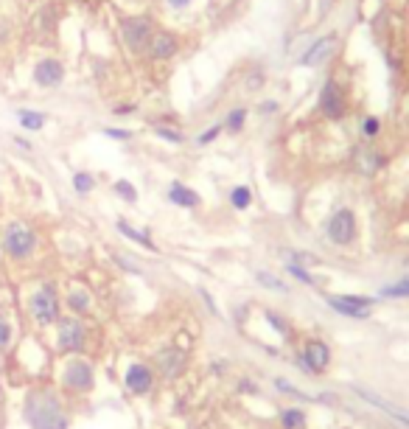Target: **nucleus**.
I'll return each instance as SVG.
<instances>
[{
  "mask_svg": "<svg viewBox=\"0 0 409 429\" xmlns=\"http://www.w3.org/2000/svg\"><path fill=\"white\" fill-rule=\"evenodd\" d=\"M23 418L31 429H67L62 401L51 390H31L23 404Z\"/></svg>",
  "mask_w": 409,
  "mask_h": 429,
  "instance_id": "nucleus-1",
  "label": "nucleus"
},
{
  "mask_svg": "<svg viewBox=\"0 0 409 429\" xmlns=\"http://www.w3.org/2000/svg\"><path fill=\"white\" fill-rule=\"evenodd\" d=\"M36 247H39V239L28 222H23V219L6 222L3 236H0V250H3L6 259H12L14 264H23V261L34 259Z\"/></svg>",
  "mask_w": 409,
  "mask_h": 429,
  "instance_id": "nucleus-2",
  "label": "nucleus"
},
{
  "mask_svg": "<svg viewBox=\"0 0 409 429\" xmlns=\"http://www.w3.org/2000/svg\"><path fill=\"white\" fill-rule=\"evenodd\" d=\"M28 315L36 326H54L59 320V295L54 283H43L28 295Z\"/></svg>",
  "mask_w": 409,
  "mask_h": 429,
  "instance_id": "nucleus-3",
  "label": "nucleus"
},
{
  "mask_svg": "<svg viewBox=\"0 0 409 429\" xmlns=\"http://www.w3.org/2000/svg\"><path fill=\"white\" fill-rule=\"evenodd\" d=\"M85 339H87V328L81 326V320L76 317H59L56 320V346L65 354H76L85 348Z\"/></svg>",
  "mask_w": 409,
  "mask_h": 429,
  "instance_id": "nucleus-4",
  "label": "nucleus"
},
{
  "mask_svg": "<svg viewBox=\"0 0 409 429\" xmlns=\"http://www.w3.org/2000/svg\"><path fill=\"white\" fill-rule=\"evenodd\" d=\"M62 384L76 393H87L93 390V384H96V373H93V365L85 362V359H70L62 370Z\"/></svg>",
  "mask_w": 409,
  "mask_h": 429,
  "instance_id": "nucleus-5",
  "label": "nucleus"
},
{
  "mask_svg": "<svg viewBox=\"0 0 409 429\" xmlns=\"http://www.w3.org/2000/svg\"><path fill=\"white\" fill-rule=\"evenodd\" d=\"M151 20L149 17H127V20H120V34H124L127 39V46L135 51V54H143L146 46H149V39H151Z\"/></svg>",
  "mask_w": 409,
  "mask_h": 429,
  "instance_id": "nucleus-6",
  "label": "nucleus"
},
{
  "mask_svg": "<svg viewBox=\"0 0 409 429\" xmlns=\"http://www.w3.org/2000/svg\"><path fill=\"white\" fill-rule=\"evenodd\" d=\"M31 79H34V84H39V88H59L65 81V65L54 57H45L34 65Z\"/></svg>",
  "mask_w": 409,
  "mask_h": 429,
  "instance_id": "nucleus-7",
  "label": "nucleus"
},
{
  "mask_svg": "<svg viewBox=\"0 0 409 429\" xmlns=\"http://www.w3.org/2000/svg\"><path fill=\"white\" fill-rule=\"evenodd\" d=\"M353 236H356V217H353V210H348V208L337 210L334 217H331V222H328V239L334 244H350Z\"/></svg>",
  "mask_w": 409,
  "mask_h": 429,
  "instance_id": "nucleus-8",
  "label": "nucleus"
},
{
  "mask_svg": "<svg viewBox=\"0 0 409 429\" xmlns=\"http://www.w3.org/2000/svg\"><path fill=\"white\" fill-rule=\"evenodd\" d=\"M328 303L334 312L345 315V317H353V320H364L370 315V300L364 297H356V295H345V297H328Z\"/></svg>",
  "mask_w": 409,
  "mask_h": 429,
  "instance_id": "nucleus-9",
  "label": "nucleus"
},
{
  "mask_svg": "<svg viewBox=\"0 0 409 429\" xmlns=\"http://www.w3.org/2000/svg\"><path fill=\"white\" fill-rule=\"evenodd\" d=\"M300 362H303L308 370L319 373V370L328 368V362H331V351H328V346H325L322 339H308V342H306V348H303Z\"/></svg>",
  "mask_w": 409,
  "mask_h": 429,
  "instance_id": "nucleus-10",
  "label": "nucleus"
},
{
  "mask_svg": "<svg viewBox=\"0 0 409 429\" xmlns=\"http://www.w3.org/2000/svg\"><path fill=\"white\" fill-rule=\"evenodd\" d=\"M146 51H149L151 59H171L180 51V42H177V37L171 31H154Z\"/></svg>",
  "mask_w": 409,
  "mask_h": 429,
  "instance_id": "nucleus-11",
  "label": "nucleus"
},
{
  "mask_svg": "<svg viewBox=\"0 0 409 429\" xmlns=\"http://www.w3.org/2000/svg\"><path fill=\"white\" fill-rule=\"evenodd\" d=\"M319 110L328 115V118H339L345 112V93L337 81H328L319 93Z\"/></svg>",
  "mask_w": 409,
  "mask_h": 429,
  "instance_id": "nucleus-12",
  "label": "nucleus"
},
{
  "mask_svg": "<svg viewBox=\"0 0 409 429\" xmlns=\"http://www.w3.org/2000/svg\"><path fill=\"white\" fill-rule=\"evenodd\" d=\"M127 388L132 390V393H138V396H143V393H149L151 390V381H154V376H151V370L143 365V362H135V365H129V370H127Z\"/></svg>",
  "mask_w": 409,
  "mask_h": 429,
  "instance_id": "nucleus-13",
  "label": "nucleus"
},
{
  "mask_svg": "<svg viewBox=\"0 0 409 429\" xmlns=\"http://www.w3.org/2000/svg\"><path fill=\"white\" fill-rule=\"evenodd\" d=\"M353 390H356V396H359V399H364L367 404H373V407H379L381 412H387V415H390V418H395L398 423L409 426V415H406L403 410H398L395 404H390L387 399H381L379 393H373V390H364V388H353Z\"/></svg>",
  "mask_w": 409,
  "mask_h": 429,
  "instance_id": "nucleus-14",
  "label": "nucleus"
},
{
  "mask_svg": "<svg viewBox=\"0 0 409 429\" xmlns=\"http://www.w3.org/2000/svg\"><path fill=\"white\" fill-rule=\"evenodd\" d=\"M182 365H185V357L180 351H162L157 357V368H160V373L166 376V379H174L182 370Z\"/></svg>",
  "mask_w": 409,
  "mask_h": 429,
  "instance_id": "nucleus-15",
  "label": "nucleus"
},
{
  "mask_svg": "<svg viewBox=\"0 0 409 429\" xmlns=\"http://www.w3.org/2000/svg\"><path fill=\"white\" fill-rule=\"evenodd\" d=\"M17 121H20L23 130H28V132H39V130H43V126L48 123V115H45V112H39V110H28V107H23V110H17Z\"/></svg>",
  "mask_w": 409,
  "mask_h": 429,
  "instance_id": "nucleus-16",
  "label": "nucleus"
},
{
  "mask_svg": "<svg viewBox=\"0 0 409 429\" xmlns=\"http://www.w3.org/2000/svg\"><path fill=\"white\" fill-rule=\"evenodd\" d=\"M331 48H334V37L328 34V37H322V39H317L314 42V46L308 48V54L300 59L303 65H317L319 59H325V57H328L331 54Z\"/></svg>",
  "mask_w": 409,
  "mask_h": 429,
  "instance_id": "nucleus-17",
  "label": "nucleus"
},
{
  "mask_svg": "<svg viewBox=\"0 0 409 429\" xmlns=\"http://www.w3.org/2000/svg\"><path fill=\"white\" fill-rule=\"evenodd\" d=\"M169 199H171L174 205H180V208H196V205H199V194L191 191V188H185L182 183H174V186L169 188Z\"/></svg>",
  "mask_w": 409,
  "mask_h": 429,
  "instance_id": "nucleus-18",
  "label": "nucleus"
},
{
  "mask_svg": "<svg viewBox=\"0 0 409 429\" xmlns=\"http://www.w3.org/2000/svg\"><path fill=\"white\" fill-rule=\"evenodd\" d=\"M90 306H93V300H90L87 289H81V286L70 289V295H67V309H70V312H76V315H87Z\"/></svg>",
  "mask_w": 409,
  "mask_h": 429,
  "instance_id": "nucleus-19",
  "label": "nucleus"
},
{
  "mask_svg": "<svg viewBox=\"0 0 409 429\" xmlns=\"http://www.w3.org/2000/svg\"><path fill=\"white\" fill-rule=\"evenodd\" d=\"M118 230H120V233H124L127 239H132V241H138V244H143V247H149V250H157V247L151 244V239H149L146 233H140V230H135V228H132L129 222H124V219H120V222H118Z\"/></svg>",
  "mask_w": 409,
  "mask_h": 429,
  "instance_id": "nucleus-20",
  "label": "nucleus"
},
{
  "mask_svg": "<svg viewBox=\"0 0 409 429\" xmlns=\"http://www.w3.org/2000/svg\"><path fill=\"white\" fill-rule=\"evenodd\" d=\"M12 339H14V328H12L9 317L0 312V354H3V351L12 346Z\"/></svg>",
  "mask_w": 409,
  "mask_h": 429,
  "instance_id": "nucleus-21",
  "label": "nucleus"
},
{
  "mask_svg": "<svg viewBox=\"0 0 409 429\" xmlns=\"http://www.w3.org/2000/svg\"><path fill=\"white\" fill-rule=\"evenodd\" d=\"M93 186H96V180H93V174H87V171H76V174H73V188H76V194H90Z\"/></svg>",
  "mask_w": 409,
  "mask_h": 429,
  "instance_id": "nucleus-22",
  "label": "nucleus"
},
{
  "mask_svg": "<svg viewBox=\"0 0 409 429\" xmlns=\"http://www.w3.org/2000/svg\"><path fill=\"white\" fill-rule=\"evenodd\" d=\"M250 199H253V194H250L247 186H238V188L230 191V202H233V208H238V210L250 208Z\"/></svg>",
  "mask_w": 409,
  "mask_h": 429,
  "instance_id": "nucleus-23",
  "label": "nucleus"
},
{
  "mask_svg": "<svg viewBox=\"0 0 409 429\" xmlns=\"http://www.w3.org/2000/svg\"><path fill=\"white\" fill-rule=\"evenodd\" d=\"M280 421H283V426H286V429H300L306 418H303V412H300V410H283Z\"/></svg>",
  "mask_w": 409,
  "mask_h": 429,
  "instance_id": "nucleus-24",
  "label": "nucleus"
},
{
  "mask_svg": "<svg viewBox=\"0 0 409 429\" xmlns=\"http://www.w3.org/2000/svg\"><path fill=\"white\" fill-rule=\"evenodd\" d=\"M381 297H409V281H401L395 286L381 289Z\"/></svg>",
  "mask_w": 409,
  "mask_h": 429,
  "instance_id": "nucleus-25",
  "label": "nucleus"
},
{
  "mask_svg": "<svg viewBox=\"0 0 409 429\" xmlns=\"http://www.w3.org/2000/svg\"><path fill=\"white\" fill-rule=\"evenodd\" d=\"M244 118H247V110H235V112H230V115H227V130H230V132H238L241 126H244Z\"/></svg>",
  "mask_w": 409,
  "mask_h": 429,
  "instance_id": "nucleus-26",
  "label": "nucleus"
},
{
  "mask_svg": "<svg viewBox=\"0 0 409 429\" xmlns=\"http://www.w3.org/2000/svg\"><path fill=\"white\" fill-rule=\"evenodd\" d=\"M115 191H118L120 197H124L127 202H135V199H138V191H135V188H132L127 180H118V183H115Z\"/></svg>",
  "mask_w": 409,
  "mask_h": 429,
  "instance_id": "nucleus-27",
  "label": "nucleus"
},
{
  "mask_svg": "<svg viewBox=\"0 0 409 429\" xmlns=\"http://www.w3.org/2000/svg\"><path fill=\"white\" fill-rule=\"evenodd\" d=\"M289 272H292L295 278H300L303 283H314V278H311V275H308V272H306L300 264H289Z\"/></svg>",
  "mask_w": 409,
  "mask_h": 429,
  "instance_id": "nucleus-28",
  "label": "nucleus"
},
{
  "mask_svg": "<svg viewBox=\"0 0 409 429\" xmlns=\"http://www.w3.org/2000/svg\"><path fill=\"white\" fill-rule=\"evenodd\" d=\"M157 135H160V138H166V141H171V143H182V135L174 132V130H166V126H160Z\"/></svg>",
  "mask_w": 409,
  "mask_h": 429,
  "instance_id": "nucleus-29",
  "label": "nucleus"
},
{
  "mask_svg": "<svg viewBox=\"0 0 409 429\" xmlns=\"http://www.w3.org/2000/svg\"><path fill=\"white\" fill-rule=\"evenodd\" d=\"M361 130H364V135H367V138H373V135L379 132V121H376V118H367Z\"/></svg>",
  "mask_w": 409,
  "mask_h": 429,
  "instance_id": "nucleus-30",
  "label": "nucleus"
},
{
  "mask_svg": "<svg viewBox=\"0 0 409 429\" xmlns=\"http://www.w3.org/2000/svg\"><path fill=\"white\" fill-rule=\"evenodd\" d=\"M258 281H264V283H269V286H272V289H280V292H283V289H286V286H283V283H280V281H277V278H269V275H266V272H261V275H258Z\"/></svg>",
  "mask_w": 409,
  "mask_h": 429,
  "instance_id": "nucleus-31",
  "label": "nucleus"
},
{
  "mask_svg": "<svg viewBox=\"0 0 409 429\" xmlns=\"http://www.w3.org/2000/svg\"><path fill=\"white\" fill-rule=\"evenodd\" d=\"M219 130H222V126H213V130H208L204 135H199V143H211V141L219 135Z\"/></svg>",
  "mask_w": 409,
  "mask_h": 429,
  "instance_id": "nucleus-32",
  "label": "nucleus"
},
{
  "mask_svg": "<svg viewBox=\"0 0 409 429\" xmlns=\"http://www.w3.org/2000/svg\"><path fill=\"white\" fill-rule=\"evenodd\" d=\"M107 135H109V138H120V141L129 138V132H127V130H107Z\"/></svg>",
  "mask_w": 409,
  "mask_h": 429,
  "instance_id": "nucleus-33",
  "label": "nucleus"
},
{
  "mask_svg": "<svg viewBox=\"0 0 409 429\" xmlns=\"http://www.w3.org/2000/svg\"><path fill=\"white\" fill-rule=\"evenodd\" d=\"M191 3V0H169V6H174V9H185Z\"/></svg>",
  "mask_w": 409,
  "mask_h": 429,
  "instance_id": "nucleus-34",
  "label": "nucleus"
},
{
  "mask_svg": "<svg viewBox=\"0 0 409 429\" xmlns=\"http://www.w3.org/2000/svg\"><path fill=\"white\" fill-rule=\"evenodd\" d=\"M14 143H17V146H23V149H31V146H28V141H23V138H14Z\"/></svg>",
  "mask_w": 409,
  "mask_h": 429,
  "instance_id": "nucleus-35",
  "label": "nucleus"
},
{
  "mask_svg": "<svg viewBox=\"0 0 409 429\" xmlns=\"http://www.w3.org/2000/svg\"><path fill=\"white\" fill-rule=\"evenodd\" d=\"M0 252H3V250H0Z\"/></svg>",
  "mask_w": 409,
  "mask_h": 429,
  "instance_id": "nucleus-36",
  "label": "nucleus"
}]
</instances>
